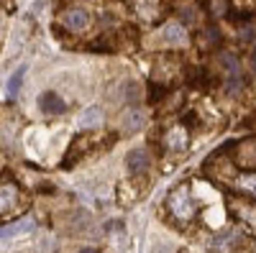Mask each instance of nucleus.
I'll use <instances>...</instances> for the list:
<instances>
[{
	"label": "nucleus",
	"instance_id": "obj_2",
	"mask_svg": "<svg viewBox=\"0 0 256 253\" xmlns=\"http://www.w3.org/2000/svg\"><path fill=\"white\" fill-rule=\"evenodd\" d=\"M20 205V192L16 184H0V215H8Z\"/></svg>",
	"mask_w": 256,
	"mask_h": 253
},
{
	"label": "nucleus",
	"instance_id": "obj_10",
	"mask_svg": "<svg viewBox=\"0 0 256 253\" xmlns=\"http://www.w3.org/2000/svg\"><path fill=\"white\" fill-rule=\"evenodd\" d=\"M187 138H190L187 131L180 128V125H174V128H169L164 133V146H166V149H172V151H180V149L187 146Z\"/></svg>",
	"mask_w": 256,
	"mask_h": 253
},
{
	"label": "nucleus",
	"instance_id": "obj_1",
	"mask_svg": "<svg viewBox=\"0 0 256 253\" xmlns=\"http://www.w3.org/2000/svg\"><path fill=\"white\" fill-rule=\"evenodd\" d=\"M166 207H169V213H172L177 220H190L192 215H195V202H192V197H190V189H187V187L174 189V192L169 195Z\"/></svg>",
	"mask_w": 256,
	"mask_h": 253
},
{
	"label": "nucleus",
	"instance_id": "obj_15",
	"mask_svg": "<svg viewBox=\"0 0 256 253\" xmlns=\"http://www.w3.org/2000/svg\"><path fill=\"white\" fill-rule=\"evenodd\" d=\"M236 187L241 192H248V195H256V174H241L236 179Z\"/></svg>",
	"mask_w": 256,
	"mask_h": 253
},
{
	"label": "nucleus",
	"instance_id": "obj_3",
	"mask_svg": "<svg viewBox=\"0 0 256 253\" xmlns=\"http://www.w3.org/2000/svg\"><path fill=\"white\" fill-rule=\"evenodd\" d=\"M62 23L67 26L70 31H84L90 26V13L84 8H70L67 13L62 15Z\"/></svg>",
	"mask_w": 256,
	"mask_h": 253
},
{
	"label": "nucleus",
	"instance_id": "obj_12",
	"mask_svg": "<svg viewBox=\"0 0 256 253\" xmlns=\"http://www.w3.org/2000/svg\"><path fill=\"white\" fill-rule=\"evenodd\" d=\"M220 64H223V69L228 72L230 79H238V74H241V64H238V59H236V56H233V54H220Z\"/></svg>",
	"mask_w": 256,
	"mask_h": 253
},
{
	"label": "nucleus",
	"instance_id": "obj_11",
	"mask_svg": "<svg viewBox=\"0 0 256 253\" xmlns=\"http://www.w3.org/2000/svg\"><path fill=\"white\" fill-rule=\"evenodd\" d=\"M31 228H34L31 220L10 223V225H6V228H0V241H10V238H16V236H26V233H31Z\"/></svg>",
	"mask_w": 256,
	"mask_h": 253
},
{
	"label": "nucleus",
	"instance_id": "obj_13",
	"mask_svg": "<svg viewBox=\"0 0 256 253\" xmlns=\"http://www.w3.org/2000/svg\"><path fill=\"white\" fill-rule=\"evenodd\" d=\"M100 120H102V110L100 108H88L80 115V125H84V128H95V125H100Z\"/></svg>",
	"mask_w": 256,
	"mask_h": 253
},
{
	"label": "nucleus",
	"instance_id": "obj_4",
	"mask_svg": "<svg viewBox=\"0 0 256 253\" xmlns=\"http://www.w3.org/2000/svg\"><path fill=\"white\" fill-rule=\"evenodd\" d=\"M236 164L244 166V169H248V172H254V169H256V138L236 146Z\"/></svg>",
	"mask_w": 256,
	"mask_h": 253
},
{
	"label": "nucleus",
	"instance_id": "obj_6",
	"mask_svg": "<svg viewBox=\"0 0 256 253\" xmlns=\"http://www.w3.org/2000/svg\"><path fill=\"white\" fill-rule=\"evenodd\" d=\"M38 108L46 115H62L64 110H67V102H64L56 92H44L38 97Z\"/></svg>",
	"mask_w": 256,
	"mask_h": 253
},
{
	"label": "nucleus",
	"instance_id": "obj_17",
	"mask_svg": "<svg viewBox=\"0 0 256 253\" xmlns=\"http://www.w3.org/2000/svg\"><path fill=\"white\" fill-rule=\"evenodd\" d=\"M238 36H241V41H244V44H251V46H256V23H246V26H241Z\"/></svg>",
	"mask_w": 256,
	"mask_h": 253
},
{
	"label": "nucleus",
	"instance_id": "obj_16",
	"mask_svg": "<svg viewBox=\"0 0 256 253\" xmlns=\"http://www.w3.org/2000/svg\"><path fill=\"white\" fill-rule=\"evenodd\" d=\"M138 97H141L138 82H126V84H123V100H126V102H138Z\"/></svg>",
	"mask_w": 256,
	"mask_h": 253
},
{
	"label": "nucleus",
	"instance_id": "obj_18",
	"mask_svg": "<svg viewBox=\"0 0 256 253\" xmlns=\"http://www.w3.org/2000/svg\"><path fill=\"white\" fill-rule=\"evenodd\" d=\"M80 253H98V251H95V248H82Z\"/></svg>",
	"mask_w": 256,
	"mask_h": 253
},
{
	"label": "nucleus",
	"instance_id": "obj_14",
	"mask_svg": "<svg viewBox=\"0 0 256 253\" xmlns=\"http://www.w3.org/2000/svg\"><path fill=\"white\" fill-rule=\"evenodd\" d=\"M24 77H26V67H18L13 72V77L8 79V95L10 97H16L20 92V87H24Z\"/></svg>",
	"mask_w": 256,
	"mask_h": 253
},
{
	"label": "nucleus",
	"instance_id": "obj_5",
	"mask_svg": "<svg viewBox=\"0 0 256 253\" xmlns=\"http://www.w3.org/2000/svg\"><path fill=\"white\" fill-rule=\"evenodd\" d=\"M238 241H241V233H238V230L226 228V230H220L218 236L210 238V248H212V251H233V246H236Z\"/></svg>",
	"mask_w": 256,
	"mask_h": 253
},
{
	"label": "nucleus",
	"instance_id": "obj_8",
	"mask_svg": "<svg viewBox=\"0 0 256 253\" xmlns=\"http://www.w3.org/2000/svg\"><path fill=\"white\" fill-rule=\"evenodd\" d=\"M126 166H128V172H131V174H144L146 169H148V151H146V149H134V151H128Z\"/></svg>",
	"mask_w": 256,
	"mask_h": 253
},
{
	"label": "nucleus",
	"instance_id": "obj_9",
	"mask_svg": "<svg viewBox=\"0 0 256 253\" xmlns=\"http://www.w3.org/2000/svg\"><path fill=\"white\" fill-rule=\"evenodd\" d=\"M162 41L164 44H172V46H182L187 41V31L182 23H166L162 28Z\"/></svg>",
	"mask_w": 256,
	"mask_h": 253
},
{
	"label": "nucleus",
	"instance_id": "obj_7",
	"mask_svg": "<svg viewBox=\"0 0 256 253\" xmlns=\"http://www.w3.org/2000/svg\"><path fill=\"white\" fill-rule=\"evenodd\" d=\"M120 125H123V131H126V133H136V131H141L144 125H146V113H144L141 108L126 110L123 118H120Z\"/></svg>",
	"mask_w": 256,
	"mask_h": 253
}]
</instances>
